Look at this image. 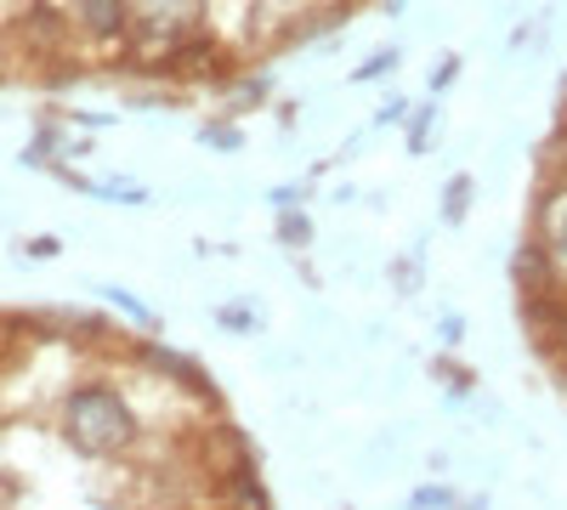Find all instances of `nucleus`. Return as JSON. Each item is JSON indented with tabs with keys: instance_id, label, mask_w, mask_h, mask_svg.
I'll return each instance as SVG.
<instances>
[{
	"instance_id": "1",
	"label": "nucleus",
	"mask_w": 567,
	"mask_h": 510,
	"mask_svg": "<svg viewBox=\"0 0 567 510\" xmlns=\"http://www.w3.org/2000/svg\"><path fill=\"white\" fill-rule=\"evenodd\" d=\"M63 437L80 454H120L136 443V414L109 386H80L63 403Z\"/></svg>"
},
{
	"instance_id": "2",
	"label": "nucleus",
	"mask_w": 567,
	"mask_h": 510,
	"mask_svg": "<svg viewBox=\"0 0 567 510\" xmlns=\"http://www.w3.org/2000/svg\"><path fill=\"white\" fill-rule=\"evenodd\" d=\"M534 239H539L556 261H567V176L550 181V188L534 199Z\"/></svg>"
},
{
	"instance_id": "3",
	"label": "nucleus",
	"mask_w": 567,
	"mask_h": 510,
	"mask_svg": "<svg viewBox=\"0 0 567 510\" xmlns=\"http://www.w3.org/2000/svg\"><path fill=\"white\" fill-rule=\"evenodd\" d=\"M511 272H516V290H523V295H534V290H561V261H556L539 239H528L523 250H516Z\"/></svg>"
},
{
	"instance_id": "4",
	"label": "nucleus",
	"mask_w": 567,
	"mask_h": 510,
	"mask_svg": "<svg viewBox=\"0 0 567 510\" xmlns=\"http://www.w3.org/2000/svg\"><path fill=\"white\" fill-rule=\"evenodd\" d=\"M125 0H80V23L97 34V40H114V34H125Z\"/></svg>"
},
{
	"instance_id": "5",
	"label": "nucleus",
	"mask_w": 567,
	"mask_h": 510,
	"mask_svg": "<svg viewBox=\"0 0 567 510\" xmlns=\"http://www.w3.org/2000/svg\"><path fill=\"white\" fill-rule=\"evenodd\" d=\"M465 188H471V181H454V194H449V216H460V205H465Z\"/></svg>"
},
{
	"instance_id": "6",
	"label": "nucleus",
	"mask_w": 567,
	"mask_h": 510,
	"mask_svg": "<svg viewBox=\"0 0 567 510\" xmlns=\"http://www.w3.org/2000/svg\"><path fill=\"white\" fill-rule=\"evenodd\" d=\"M556 346H561V357H567V318H561V330H556Z\"/></svg>"
}]
</instances>
